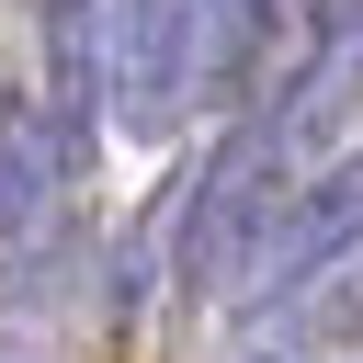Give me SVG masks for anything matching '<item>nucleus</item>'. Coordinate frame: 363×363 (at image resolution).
Masks as SVG:
<instances>
[{
  "label": "nucleus",
  "instance_id": "5",
  "mask_svg": "<svg viewBox=\"0 0 363 363\" xmlns=\"http://www.w3.org/2000/svg\"><path fill=\"white\" fill-rule=\"evenodd\" d=\"M272 34H284V0H193V79H204V102H238L261 79Z\"/></svg>",
  "mask_w": 363,
  "mask_h": 363
},
{
  "label": "nucleus",
  "instance_id": "3",
  "mask_svg": "<svg viewBox=\"0 0 363 363\" xmlns=\"http://www.w3.org/2000/svg\"><path fill=\"white\" fill-rule=\"evenodd\" d=\"M68 182H79V147L57 136V113H0V261L45 250Z\"/></svg>",
  "mask_w": 363,
  "mask_h": 363
},
{
  "label": "nucleus",
  "instance_id": "4",
  "mask_svg": "<svg viewBox=\"0 0 363 363\" xmlns=\"http://www.w3.org/2000/svg\"><path fill=\"white\" fill-rule=\"evenodd\" d=\"M34 23H45V113L68 147H91V125H102V0H34Z\"/></svg>",
  "mask_w": 363,
  "mask_h": 363
},
{
  "label": "nucleus",
  "instance_id": "1",
  "mask_svg": "<svg viewBox=\"0 0 363 363\" xmlns=\"http://www.w3.org/2000/svg\"><path fill=\"white\" fill-rule=\"evenodd\" d=\"M193 102V0H102V125L170 136Z\"/></svg>",
  "mask_w": 363,
  "mask_h": 363
},
{
  "label": "nucleus",
  "instance_id": "2",
  "mask_svg": "<svg viewBox=\"0 0 363 363\" xmlns=\"http://www.w3.org/2000/svg\"><path fill=\"white\" fill-rule=\"evenodd\" d=\"M352 113H363V0H340L329 34H306V68L261 102V136H272V159L295 170V159H329V147L352 136Z\"/></svg>",
  "mask_w": 363,
  "mask_h": 363
}]
</instances>
